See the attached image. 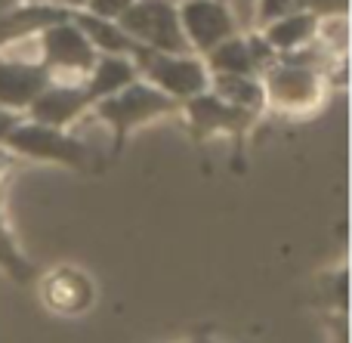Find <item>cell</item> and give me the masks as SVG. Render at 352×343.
<instances>
[{"instance_id":"obj_14","label":"cell","mask_w":352,"mask_h":343,"mask_svg":"<svg viewBox=\"0 0 352 343\" xmlns=\"http://www.w3.org/2000/svg\"><path fill=\"white\" fill-rule=\"evenodd\" d=\"M43 297L59 313H78V309L90 307L93 288L87 282V276H80V272H53L43 285Z\"/></svg>"},{"instance_id":"obj_17","label":"cell","mask_w":352,"mask_h":343,"mask_svg":"<svg viewBox=\"0 0 352 343\" xmlns=\"http://www.w3.org/2000/svg\"><path fill=\"white\" fill-rule=\"evenodd\" d=\"M210 65L217 74H248V78H254V71H256L254 59H250L248 41H241V37H229L219 47H213Z\"/></svg>"},{"instance_id":"obj_8","label":"cell","mask_w":352,"mask_h":343,"mask_svg":"<svg viewBox=\"0 0 352 343\" xmlns=\"http://www.w3.org/2000/svg\"><path fill=\"white\" fill-rule=\"evenodd\" d=\"M188 118H192L195 133H213V130H244L254 121V111L229 105L226 99H219L217 93H198L188 99Z\"/></svg>"},{"instance_id":"obj_25","label":"cell","mask_w":352,"mask_h":343,"mask_svg":"<svg viewBox=\"0 0 352 343\" xmlns=\"http://www.w3.org/2000/svg\"><path fill=\"white\" fill-rule=\"evenodd\" d=\"M62 3H84V0H62Z\"/></svg>"},{"instance_id":"obj_18","label":"cell","mask_w":352,"mask_h":343,"mask_svg":"<svg viewBox=\"0 0 352 343\" xmlns=\"http://www.w3.org/2000/svg\"><path fill=\"white\" fill-rule=\"evenodd\" d=\"M0 266H3L6 272H10L16 282H28L31 276H34V269H31L28 263H25V257L16 251V245H12V239L6 235L3 223H0Z\"/></svg>"},{"instance_id":"obj_11","label":"cell","mask_w":352,"mask_h":343,"mask_svg":"<svg viewBox=\"0 0 352 343\" xmlns=\"http://www.w3.org/2000/svg\"><path fill=\"white\" fill-rule=\"evenodd\" d=\"M68 12L56 10V6H22V10H6L0 12V47L12 43L19 37H28L31 31H47L50 25L65 22Z\"/></svg>"},{"instance_id":"obj_15","label":"cell","mask_w":352,"mask_h":343,"mask_svg":"<svg viewBox=\"0 0 352 343\" xmlns=\"http://www.w3.org/2000/svg\"><path fill=\"white\" fill-rule=\"evenodd\" d=\"M90 71H93V78H90V84L84 87L90 102H99V99L124 90V87L136 78V65L127 59V56H105V59H99Z\"/></svg>"},{"instance_id":"obj_1","label":"cell","mask_w":352,"mask_h":343,"mask_svg":"<svg viewBox=\"0 0 352 343\" xmlns=\"http://www.w3.org/2000/svg\"><path fill=\"white\" fill-rule=\"evenodd\" d=\"M115 22L133 37L136 47L179 56H186L188 49V41L179 25V10L170 0H133Z\"/></svg>"},{"instance_id":"obj_4","label":"cell","mask_w":352,"mask_h":343,"mask_svg":"<svg viewBox=\"0 0 352 343\" xmlns=\"http://www.w3.org/2000/svg\"><path fill=\"white\" fill-rule=\"evenodd\" d=\"M6 146L16 152L28 155V158H43V161H59L68 167H84L87 164V146L74 136L62 133L59 127H47V124H22L6 133Z\"/></svg>"},{"instance_id":"obj_20","label":"cell","mask_w":352,"mask_h":343,"mask_svg":"<svg viewBox=\"0 0 352 343\" xmlns=\"http://www.w3.org/2000/svg\"><path fill=\"white\" fill-rule=\"evenodd\" d=\"M93 10V16H102V19H118L124 10H127L133 0H87Z\"/></svg>"},{"instance_id":"obj_12","label":"cell","mask_w":352,"mask_h":343,"mask_svg":"<svg viewBox=\"0 0 352 343\" xmlns=\"http://www.w3.org/2000/svg\"><path fill=\"white\" fill-rule=\"evenodd\" d=\"M74 25L80 28V34L90 41L93 49H102L105 56H133L136 49V41L115 22V19H102V16H78Z\"/></svg>"},{"instance_id":"obj_26","label":"cell","mask_w":352,"mask_h":343,"mask_svg":"<svg viewBox=\"0 0 352 343\" xmlns=\"http://www.w3.org/2000/svg\"><path fill=\"white\" fill-rule=\"evenodd\" d=\"M3 164H6V158H3V155H0V170H3Z\"/></svg>"},{"instance_id":"obj_13","label":"cell","mask_w":352,"mask_h":343,"mask_svg":"<svg viewBox=\"0 0 352 343\" xmlns=\"http://www.w3.org/2000/svg\"><path fill=\"white\" fill-rule=\"evenodd\" d=\"M316 28H318L316 12H309V10L291 12V16H281V19H275V22H269L263 41H266L275 53H278V49L281 53H294V49L306 47V43L312 41Z\"/></svg>"},{"instance_id":"obj_2","label":"cell","mask_w":352,"mask_h":343,"mask_svg":"<svg viewBox=\"0 0 352 343\" xmlns=\"http://www.w3.org/2000/svg\"><path fill=\"white\" fill-rule=\"evenodd\" d=\"M133 59L142 68V74L148 80H155V87H161V93H167L170 99H192L207 90V71L192 56L140 47L133 53Z\"/></svg>"},{"instance_id":"obj_7","label":"cell","mask_w":352,"mask_h":343,"mask_svg":"<svg viewBox=\"0 0 352 343\" xmlns=\"http://www.w3.org/2000/svg\"><path fill=\"white\" fill-rule=\"evenodd\" d=\"M50 87V68L31 62H0V105L3 109H28Z\"/></svg>"},{"instance_id":"obj_19","label":"cell","mask_w":352,"mask_h":343,"mask_svg":"<svg viewBox=\"0 0 352 343\" xmlns=\"http://www.w3.org/2000/svg\"><path fill=\"white\" fill-rule=\"evenodd\" d=\"M306 10V0H260V22L269 25L281 16H291V12H303Z\"/></svg>"},{"instance_id":"obj_22","label":"cell","mask_w":352,"mask_h":343,"mask_svg":"<svg viewBox=\"0 0 352 343\" xmlns=\"http://www.w3.org/2000/svg\"><path fill=\"white\" fill-rule=\"evenodd\" d=\"M16 124H19V118L12 115L10 109H3V105H0V140H6V133H10Z\"/></svg>"},{"instance_id":"obj_9","label":"cell","mask_w":352,"mask_h":343,"mask_svg":"<svg viewBox=\"0 0 352 343\" xmlns=\"http://www.w3.org/2000/svg\"><path fill=\"white\" fill-rule=\"evenodd\" d=\"M266 90L272 96V102L278 105H309L318 93V78L312 68L306 65H297V62H281L269 71V80H266Z\"/></svg>"},{"instance_id":"obj_3","label":"cell","mask_w":352,"mask_h":343,"mask_svg":"<svg viewBox=\"0 0 352 343\" xmlns=\"http://www.w3.org/2000/svg\"><path fill=\"white\" fill-rule=\"evenodd\" d=\"M173 105H176V99H170L167 93L155 90V87H148V84H140V80H130L124 90L99 99V118L115 127L118 148H121V142H124V136H127L130 127L148 121V118L167 115Z\"/></svg>"},{"instance_id":"obj_10","label":"cell","mask_w":352,"mask_h":343,"mask_svg":"<svg viewBox=\"0 0 352 343\" xmlns=\"http://www.w3.org/2000/svg\"><path fill=\"white\" fill-rule=\"evenodd\" d=\"M90 105V96H87L84 87H72V84H50L34 102L28 105L31 115H34L37 124H47V127H62L72 118H78L80 111Z\"/></svg>"},{"instance_id":"obj_21","label":"cell","mask_w":352,"mask_h":343,"mask_svg":"<svg viewBox=\"0 0 352 343\" xmlns=\"http://www.w3.org/2000/svg\"><path fill=\"white\" fill-rule=\"evenodd\" d=\"M306 10L322 16H346L349 0H306Z\"/></svg>"},{"instance_id":"obj_23","label":"cell","mask_w":352,"mask_h":343,"mask_svg":"<svg viewBox=\"0 0 352 343\" xmlns=\"http://www.w3.org/2000/svg\"><path fill=\"white\" fill-rule=\"evenodd\" d=\"M235 10L241 16V25H254V0H235Z\"/></svg>"},{"instance_id":"obj_27","label":"cell","mask_w":352,"mask_h":343,"mask_svg":"<svg viewBox=\"0 0 352 343\" xmlns=\"http://www.w3.org/2000/svg\"><path fill=\"white\" fill-rule=\"evenodd\" d=\"M198 343H204V340H198Z\"/></svg>"},{"instance_id":"obj_16","label":"cell","mask_w":352,"mask_h":343,"mask_svg":"<svg viewBox=\"0 0 352 343\" xmlns=\"http://www.w3.org/2000/svg\"><path fill=\"white\" fill-rule=\"evenodd\" d=\"M217 96L238 109L256 111L263 105V87L248 74H217Z\"/></svg>"},{"instance_id":"obj_24","label":"cell","mask_w":352,"mask_h":343,"mask_svg":"<svg viewBox=\"0 0 352 343\" xmlns=\"http://www.w3.org/2000/svg\"><path fill=\"white\" fill-rule=\"evenodd\" d=\"M22 0H0V12H6V10H12V6H19Z\"/></svg>"},{"instance_id":"obj_5","label":"cell","mask_w":352,"mask_h":343,"mask_svg":"<svg viewBox=\"0 0 352 343\" xmlns=\"http://www.w3.org/2000/svg\"><path fill=\"white\" fill-rule=\"evenodd\" d=\"M179 25L186 41L201 53H210L223 41L235 37V19L223 0H186L179 10Z\"/></svg>"},{"instance_id":"obj_6","label":"cell","mask_w":352,"mask_h":343,"mask_svg":"<svg viewBox=\"0 0 352 343\" xmlns=\"http://www.w3.org/2000/svg\"><path fill=\"white\" fill-rule=\"evenodd\" d=\"M43 59L47 68H62V71H90L96 65V49L90 47L80 28L74 22L50 25L43 31Z\"/></svg>"}]
</instances>
